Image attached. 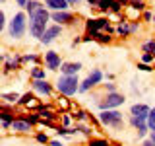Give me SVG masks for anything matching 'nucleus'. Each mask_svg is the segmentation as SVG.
Here are the masks:
<instances>
[{
  "mask_svg": "<svg viewBox=\"0 0 155 146\" xmlns=\"http://www.w3.org/2000/svg\"><path fill=\"white\" fill-rule=\"evenodd\" d=\"M48 18H51V14H48L47 8H41L35 16H31V22H29V31H31L33 37H39V39H41L43 35H45V31L48 29L47 27Z\"/></svg>",
  "mask_w": 155,
  "mask_h": 146,
  "instance_id": "obj_1",
  "label": "nucleus"
},
{
  "mask_svg": "<svg viewBox=\"0 0 155 146\" xmlns=\"http://www.w3.org/2000/svg\"><path fill=\"white\" fill-rule=\"evenodd\" d=\"M80 84L76 76H60L56 82V88L62 96H74L76 92H80Z\"/></svg>",
  "mask_w": 155,
  "mask_h": 146,
  "instance_id": "obj_2",
  "label": "nucleus"
},
{
  "mask_svg": "<svg viewBox=\"0 0 155 146\" xmlns=\"http://www.w3.org/2000/svg\"><path fill=\"white\" fill-rule=\"evenodd\" d=\"M25 14L23 12H18L16 16L12 18V22H10V37H14V39H19V37H23V33H25V29H27V22H25Z\"/></svg>",
  "mask_w": 155,
  "mask_h": 146,
  "instance_id": "obj_3",
  "label": "nucleus"
},
{
  "mask_svg": "<svg viewBox=\"0 0 155 146\" xmlns=\"http://www.w3.org/2000/svg\"><path fill=\"white\" fill-rule=\"evenodd\" d=\"M99 121L107 127H120L122 125V113L116 109H105L99 113Z\"/></svg>",
  "mask_w": 155,
  "mask_h": 146,
  "instance_id": "obj_4",
  "label": "nucleus"
},
{
  "mask_svg": "<svg viewBox=\"0 0 155 146\" xmlns=\"http://www.w3.org/2000/svg\"><path fill=\"white\" fill-rule=\"evenodd\" d=\"M124 103V96L122 94H116V92H113V94H107V97L103 101H99V107L101 109H114V107L122 105Z\"/></svg>",
  "mask_w": 155,
  "mask_h": 146,
  "instance_id": "obj_5",
  "label": "nucleus"
},
{
  "mask_svg": "<svg viewBox=\"0 0 155 146\" xmlns=\"http://www.w3.org/2000/svg\"><path fill=\"white\" fill-rule=\"evenodd\" d=\"M109 29V19L107 18H93V19H87L85 22V29H87V33H99L101 29Z\"/></svg>",
  "mask_w": 155,
  "mask_h": 146,
  "instance_id": "obj_6",
  "label": "nucleus"
},
{
  "mask_svg": "<svg viewBox=\"0 0 155 146\" xmlns=\"http://www.w3.org/2000/svg\"><path fill=\"white\" fill-rule=\"evenodd\" d=\"M45 64H47L48 70H58V68L62 66L60 55H58L56 51H48V53H45Z\"/></svg>",
  "mask_w": 155,
  "mask_h": 146,
  "instance_id": "obj_7",
  "label": "nucleus"
},
{
  "mask_svg": "<svg viewBox=\"0 0 155 146\" xmlns=\"http://www.w3.org/2000/svg\"><path fill=\"white\" fill-rule=\"evenodd\" d=\"M99 10H103V12H120L122 10V4L118 2V0H99Z\"/></svg>",
  "mask_w": 155,
  "mask_h": 146,
  "instance_id": "obj_8",
  "label": "nucleus"
},
{
  "mask_svg": "<svg viewBox=\"0 0 155 146\" xmlns=\"http://www.w3.org/2000/svg\"><path fill=\"white\" fill-rule=\"evenodd\" d=\"M60 33H62V27H60V26H51V27H48L47 31H45V35L41 37V43L48 45V43H52L58 35H60Z\"/></svg>",
  "mask_w": 155,
  "mask_h": 146,
  "instance_id": "obj_9",
  "label": "nucleus"
},
{
  "mask_svg": "<svg viewBox=\"0 0 155 146\" xmlns=\"http://www.w3.org/2000/svg\"><path fill=\"white\" fill-rule=\"evenodd\" d=\"M149 107L145 105V103H136L132 105V109H130V113H132L134 117H138V119H143V121H147V117H149Z\"/></svg>",
  "mask_w": 155,
  "mask_h": 146,
  "instance_id": "obj_10",
  "label": "nucleus"
},
{
  "mask_svg": "<svg viewBox=\"0 0 155 146\" xmlns=\"http://www.w3.org/2000/svg\"><path fill=\"white\" fill-rule=\"evenodd\" d=\"M51 18L58 22V26H62V23H72L74 22V14L72 12H66V10H62V12H52Z\"/></svg>",
  "mask_w": 155,
  "mask_h": 146,
  "instance_id": "obj_11",
  "label": "nucleus"
},
{
  "mask_svg": "<svg viewBox=\"0 0 155 146\" xmlns=\"http://www.w3.org/2000/svg\"><path fill=\"white\" fill-rule=\"evenodd\" d=\"M80 68H81V62H62L60 72L62 76H76Z\"/></svg>",
  "mask_w": 155,
  "mask_h": 146,
  "instance_id": "obj_12",
  "label": "nucleus"
},
{
  "mask_svg": "<svg viewBox=\"0 0 155 146\" xmlns=\"http://www.w3.org/2000/svg\"><path fill=\"white\" fill-rule=\"evenodd\" d=\"M10 129L16 130V133H29V130H31V123H29V121H25L23 117H18V119L12 123V127H10Z\"/></svg>",
  "mask_w": 155,
  "mask_h": 146,
  "instance_id": "obj_13",
  "label": "nucleus"
},
{
  "mask_svg": "<svg viewBox=\"0 0 155 146\" xmlns=\"http://www.w3.org/2000/svg\"><path fill=\"white\" fill-rule=\"evenodd\" d=\"M68 6H70L68 0H45V8L52 10V12H62V10H66Z\"/></svg>",
  "mask_w": 155,
  "mask_h": 146,
  "instance_id": "obj_14",
  "label": "nucleus"
},
{
  "mask_svg": "<svg viewBox=\"0 0 155 146\" xmlns=\"http://www.w3.org/2000/svg\"><path fill=\"white\" fill-rule=\"evenodd\" d=\"M33 90L35 92H39V94H43V96H51L52 94V88H51V84H48L47 80H33Z\"/></svg>",
  "mask_w": 155,
  "mask_h": 146,
  "instance_id": "obj_15",
  "label": "nucleus"
},
{
  "mask_svg": "<svg viewBox=\"0 0 155 146\" xmlns=\"http://www.w3.org/2000/svg\"><path fill=\"white\" fill-rule=\"evenodd\" d=\"M134 31H138V23H128V22H122L118 27H116V33H118L120 37H126V35H130V33H134Z\"/></svg>",
  "mask_w": 155,
  "mask_h": 146,
  "instance_id": "obj_16",
  "label": "nucleus"
},
{
  "mask_svg": "<svg viewBox=\"0 0 155 146\" xmlns=\"http://www.w3.org/2000/svg\"><path fill=\"white\" fill-rule=\"evenodd\" d=\"M43 6H41V4H39V2H35V0H29V4H27V12H29V18H31V16H35V14L39 12V10H41Z\"/></svg>",
  "mask_w": 155,
  "mask_h": 146,
  "instance_id": "obj_17",
  "label": "nucleus"
},
{
  "mask_svg": "<svg viewBox=\"0 0 155 146\" xmlns=\"http://www.w3.org/2000/svg\"><path fill=\"white\" fill-rule=\"evenodd\" d=\"M87 78H89V82H91V84H93V86H95V84H99V82H101V80H103V72H101V70H99V68H95V70H93V72H91V74H89V76H87Z\"/></svg>",
  "mask_w": 155,
  "mask_h": 146,
  "instance_id": "obj_18",
  "label": "nucleus"
},
{
  "mask_svg": "<svg viewBox=\"0 0 155 146\" xmlns=\"http://www.w3.org/2000/svg\"><path fill=\"white\" fill-rule=\"evenodd\" d=\"M87 35H91V33H87ZM91 37H93L95 41H99V43H110V41H113V37H110L109 33L105 35V33H101V31H99V33H93Z\"/></svg>",
  "mask_w": 155,
  "mask_h": 146,
  "instance_id": "obj_19",
  "label": "nucleus"
},
{
  "mask_svg": "<svg viewBox=\"0 0 155 146\" xmlns=\"http://www.w3.org/2000/svg\"><path fill=\"white\" fill-rule=\"evenodd\" d=\"M31 78L33 80H45V70H43L41 66H35L31 70Z\"/></svg>",
  "mask_w": 155,
  "mask_h": 146,
  "instance_id": "obj_20",
  "label": "nucleus"
},
{
  "mask_svg": "<svg viewBox=\"0 0 155 146\" xmlns=\"http://www.w3.org/2000/svg\"><path fill=\"white\" fill-rule=\"evenodd\" d=\"M33 99H35V97H33V94H29V92H27V94H23L21 97H19L18 103H19V105H31Z\"/></svg>",
  "mask_w": 155,
  "mask_h": 146,
  "instance_id": "obj_21",
  "label": "nucleus"
},
{
  "mask_svg": "<svg viewBox=\"0 0 155 146\" xmlns=\"http://www.w3.org/2000/svg\"><path fill=\"white\" fill-rule=\"evenodd\" d=\"M2 99L4 103H16V101H19V96L14 92V94H2Z\"/></svg>",
  "mask_w": 155,
  "mask_h": 146,
  "instance_id": "obj_22",
  "label": "nucleus"
},
{
  "mask_svg": "<svg viewBox=\"0 0 155 146\" xmlns=\"http://www.w3.org/2000/svg\"><path fill=\"white\" fill-rule=\"evenodd\" d=\"M147 127H149V130L151 133H155V107L151 111H149V117H147Z\"/></svg>",
  "mask_w": 155,
  "mask_h": 146,
  "instance_id": "obj_23",
  "label": "nucleus"
},
{
  "mask_svg": "<svg viewBox=\"0 0 155 146\" xmlns=\"http://www.w3.org/2000/svg\"><path fill=\"white\" fill-rule=\"evenodd\" d=\"M72 117H74L76 121H85V119H89V115H87V111H84V109H78V111H76V113L72 115Z\"/></svg>",
  "mask_w": 155,
  "mask_h": 146,
  "instance_id": "obj_24",
  "label": "nucleus"
},
{
  "mask_svg": "<svg viewBox=\"0 0 155 146\" xmlns=\"http://www.w3.org/2000/svg\"><path fill=\"white\" fill-rule=\"evenodd\" d=\"M89 146H109V140H105V138H93V140H89Z\"/></svg>",
  "mask_w": 155,
  "mask_h": 146,
  "instance_id": "obj_25",
  "label": "nucleus"
},
{
  "mask_svg": "<svg viewBox=\"0 0 155 146\" xmlns=\"http://www.w3.org/2000/svg\"><path fill=\"white\" fill-rule=\"evenodd\" d=\"M130 6H132L134 10H138V12H142V10L145 8V4L142 2V0H132V2H130Z\"/></svg>",
  "mask_w": 155,
  "mask_h": 146,
  "instance_id": "obj_26",
  "label": "nucleus"
},
{
  "mask_svg": "<svg viewBox=\"0 0 155 146\" xmlns=\"http://www.w3.org/2000/svg\"><path fill=\"white\" fill-rule=\"evenodd\" d=\"M143 51L145 53H155V39H153V41L143 43Z\"/></svg>",
  "mask_w": 155,
  "mask_h": 146,
  "instance_id": "obj_27",
  "label": "nucleus"
},
{
  "mask_svg": "<svg viewBox=\"0 0 155 146\" xmlns=\"http://www.w3.org/2000/svg\"><path fill=\"white\" fill-rule=\"evenodd\" d=\"M89 88H93V84L89 82V78H85V80H84V82L80 84V92H87Z\"/></svg>",
  "mask_w": 155,
  "mask_h": 146,
  "instance_id": "obj_28",
  "label": "nucleus"
},
{
  "mask_svg": "<svg viewBox=\"0 0 155 146\" xmlns=\"http://www.w3.org/2000/svg\"><path fill=\"white\" fill-rule=\"evenodd\" d=\"M76 130H81L84 134H91V129L89 127H84V125H76Z\"/></svg>",
  "mask_w": 155,
  "mask_h": 146,
  "instance_id": "obj_29",
  "label": "nucleus"
},
{
  "mask_svg": "<svg viewBox=\"0 0 155 146\" xmlns=\"http://www.w3.org/2000/svg\"><path fill=\"white\" fill-rule=\"evenodd\" d=\"M37 140H39L41 144H47V142H51V140L47 138V134H43V133H39V134H37Z\"/></svg>",
  "mask_w": 155,
  "mask_h": 146,
  "instance_id": "obj_30",
  "label": "nucleus"
},
{
  "mask_svg": "<svg viewBox=\"0 0 155 146\" xmlns=\"http://www.w3.org/2000/svg\"><path fill=\"white\" fill-rule=\"evenodd\" d=\"M21 61H23V62H27V61H33V62H37V61H39V57H37V55H25V57L21 58Z\"/></svg>",
  "mask_w": 155,
  "mask_h": 146,
  "instance_id": "obj_31",
  "label": "nucleus"
},
{
  "mask_svg": "<svg viewBox=\"0 0 155 146\" xmlns=\"http://www.w3.org/2000/svg\"><path fill=\"white\" fill-rule=\"evenodd\" d=\"M143 62H145V64H147V62H153V55H151V53H143Z\"/></svg>",
  "mask_w": 155,
  "mask_h": 146,
  "instance_id": "obj_32",
  "label": "nucleus"
},
{
  "mask_svg": "<svg viewBox=\"0 0 155 146\" xmlns=\"http://www.w3.org/2000/svg\"><path fill=\"white\" fill-rule=\"evenodd\" d=\"M138 68H140V70H145V72L153 70V68H151V66H147V64H145V62H142V64H138Z\"/></svg>",
  "mask_w": 155,
  "mask_h": 146,
  "instance_id": "obj_33",
  "label": "nucleus"
},
{
  "mask_svg": "<svg viewBox=\"0 0 155 146\" xmlns=\"http://www.w3.org/2000/svg\"><path fill=\"white\" fill-rule=\"evenodd\" d=\"M58 105H60V107H64V109H66V107H70V103L66 101V97H60V101H58Z\"/></svg>",
  "mask_w": 155,
  "mask_h": 146,
  "instance_id": "obj_34",
  "label": "nucleus"
},
{
  "mask_svg": "<svg viewBox=\"0 0 155 146\" xmlns=\"http://www.w3.org/2000/svg\"><path fill=\"white\" fill-rule=\"evenodd\" d=\"M0 26H2V27H6V14H0Z\"/></svg>",
  "mask_w": 155,
  "mask_h": 146,
  "instance_id": "obj_35",
  "label": "nucleus"
},
{
  "mask_svg": "<svg viewBox=\"0 0 155 146\" xmlns=\"http://www.w3.org/2000/svg\"><path fill=\"white\" fill-rule=\"evenodd\" d=\"M16 2H18V6H23V8H27L29 0H16Z\"/></svg>",
  "mask_w": 155,
  "mask_h": 146,
  "instance_id": "obj_36",
  "label": "nucleus"
},
{
  "mask_svg": "<svg viewBox=\"0 0 155 146\" xmlns=\"http://www.w3.org/2000/svg\"><path fill=\"white\" fill-rule=\"evenodd\" d=\"M62 123H64V127H66V125H70V117L64 115V117H62Z\"/></svg>",
  "mask_w": 155,
  "mask_h": 146,
  "instance_id": "obj_37",
  "label": "nucleus"
},
{
  "mask_svg": "<svg viewBox=\"0 0 155 146\" xmlns=\"http://www.w3.org/2000/svg\"><path fill=\"white\" fill-rule=\"evenodd\" d=\"M107 92H109V94H113V92H114V84H107Z\"/></svg>",
  "mask_w": 155,
  "mask_h": 146,
  "instance_id": "obj_38",
  "label": "nucleus"
},
{
  "mask_svg": "<svg viewBox=\"0 0 155 146\" xmlns=\"http://www.w3.org/2000/svg\"><path fill=\"white\" fill-rule=\"evenodd\" d=\"M142 146H155V142H153V140H151V138H149V140H145V142H143Z\"/></svg>",
  "mask_w": 155,
  "mask_h": 146,
  "instance_id": "obj_39",
  "label": "nucleus"
},
{
  "mask_svg": "<svg viewBox=\"0 0 155 146\" xmlns=\"http://www.w3.org/2000/svg\"><path fill=\"white\" fill-rule=\"evenodd\" d=\"M143 18L147 19V22H151V19H153V16H151V14H149V12H145V14H143Z\"/></svg>",
  "mask_w": 155,
  "mask_h": 146,
  "instance_id": "obj_40",
  "label": "nucleus"
},
{
  "mask_svg": "<svg viewBox=\"0 0 155 146\" xmlns=\"http://www.w3.org/2000/svg\"><path fill=\"white\" fill-rule=\"evenodd\" d=\"M51 146H64V144L58 142V140H51Z\"/></svg>",
  "mask_w": 155,
  "mask_h": 146,
  "instance_id": "obj_41",
  "label": "nucleus"
},
{
  "mask_svg": "<svg viewBox=\"0 0 155 146\" xmlns=\"http://www.w3.org/2000/svg\"><path fill=\"white\" fill-rule=\"evenodd\" d=\"M87 2H89L91 6H99V0H87Z\"/></svg>",
  "mask_w": 155,
  "mask_h": 146,
  "instance_id": "obj_42",
  "label": "nucleus"
},
{
  "mask_svg": "<svg viewBox=\"0 0 155 146\" xmlns=\"http://www.w3.org/2000/svg\"><path fill=\"white\" fill-rule=\"evenodd\" d=\"M81 0H68V4H80Z\"/></svg>",
  "mask_w": 155,
  "mask_h": 146,
  "instance_id": "obj_43",
  "label": "nucleus"
},
{
  "mask_svg": "<svg viewBox=\"0 0 155 146\" xmlns=\"http://www.w3.org/2000/svg\"><path fill=\"white\" fill-rule=\"evenodd\" d=\"M118 2H120V4H122V6H124V4H128V0H118Z\"/></svg>",
  "mask_w": 155,
  "mask_h": 146,
  "instance_id": "obj_44",
  "label": "nucleus"
},
{
  "mask_svg": "<svg viewBox=\"0 0 155 146\" xmlns=\"http://www.w3.org/2000/svg\"><path fill=\"white\" fill-rule=\"evenodd\" d=\"M151 140H153V142H155V133H151Z\"/></svg>",
  "mask_w": 155,
  "mask_h": 146,
  "instance_id": "obj_45",
  "label": "nucleus"
},
{
  "mask_svg": "<svg viewBox=\"0 0 155 146\" xmlns=\"http://www.w3.org/2000/svg\"><path fill=\"white\" fill-rule=\"evenodd\" d=\"M153 23H155V16H153Z\"/></svg>",
  "mask_w": 155,
  "mask_h": 146,
  "instance_id": "obj_46",
  "label": "nucleus"
}]
</instances>
